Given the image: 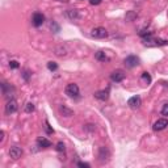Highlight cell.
Listing matches in <instances>:
<instances>
[{
    "instance_id": "6da1fadb",
    "label": "cell",
    "mask_w": 168,
    "mask_h": 168,
    "mask_svg": "<svg viewBox=\"0 0 168 168\" xmlns=\"http://www.w3.org/2000/svg\"><path fill=\"white\" fill-rule=\"evenodd\" d=\"M91 36L93 37V38H107L108 37V30L105 28H102V26H96V28H93L91 30Z\"/></svg>"
},
{
    "instance_id": "7a4b0ae2",
    "label": "cell",
    "mask_w": 168,
    "mask_h": 168,
    "mask_svg": "<svg viewBox=\"0 0 168 168\" xmlns=\"http://www.w3.org/2000/svg\"><path fill=\"white\" fill-rule=\"evenodd\" d=\"M17 109H19L17 101L15 100V99H9V100L7 101V104H5V114L11 116V114H13V113L17 112Z\"/></svg>"
},
{
    "instance_id": "3957f363",
    "label": "cell",
    "mask_w": 168,
    "mask_h": 168,
    "mask_svg": "<svg viewBox=\"0 0 168 168\" xmlns=\"http://www.w3.org/2000/svg\"><path fill=\"white\" fill-rule=\"evenodd\" d=\"M64 92H66V95L70 96V97H78V96H79V87H78V84H75V83L67 84Z\"/></svg>"
},
{
    "instance_id": "277c9868",
    "label": "cell",
    "mask_w": 168,
    "mask_h": 168,
    "mask_svg": "<svg viewBox=\"0 0 168 168\" xmlns=\"http://www.w3.org/2000/svg\"><path fill=\"white\" fill-rule=\"evenodd\" d=\"M123 63H125V66L128 68H134L139 64V59H138V57H135V55H129L125 58Z\"/></svg>"
},
{
    "instance_id": "5b68a950",
    "label": "cell",
    "mask_w": 168,
    "mask_h": 168,
    "mask_svg": "<svg viewBox=\"0 0 168 168\" xmlns=\"http://www.w3.org/2000/svg\"><path fill=\"white\" fill-rule=\"evenodd\" d=\"M22 152H24L22 149L19 147V146H12L11 149H9V156H11L13 160L20 159V158L22 156Z\"/></svg>"
},
{
    "instance_id": "8992f818",
    "label": "cell",
    "mask_w": 168,
    "mask_h": 168,
    "mask_svg": "<svg viewBox=\"0 0 168 168\" xmlns=\"http://www.w3.org/2000/svg\"><path fill=\"white\" fill-rule=\"evenodd\" d=\"M43 21H45V16H43L42 13H40V12L33 13V16H32V24L36 26V28H38V26L42 25Z\"/></svg>"
},
{
    "instance_id": "52a82bcc",
    "label": "cell",
    "mask_w": 168,
    "mask_h": 168,
    "mask_svg": "<svg viewBox=\"0 0 168 168\" xmlns=\"http://www.w3.org/2000/svg\"><path fill=\"white\" fill-rule=\"evenodd\" d=\"M109 156H111V152H109L108 147H100V150H99V155H97L99 160H100L101 163H105V162H108Z\"/></svg>"
},
{
    "instance_id": "ba28073f",
    "label": "cell",
    "mask_w": 168,
    "mask_h": 168,
    "mask_svg": "<svg viewBox=\"0 0 168 168\" xmlns=\"http://www.w3.org/2000/svg\"><path fill=\"white\" fill-rule=\"evenodd\" d=\"M167 126H168V119L160 118V119H158V121H155V123L152 125V129L155 130V131H162V130H164Z\"/></svg>"
},
{
    "instance_id": "9c48e42d",
    "label": "cell",
    "mask_w": 168,
    "mask_h": 168,
    "mask_svg": "<svg viewBox=\"0 0 168 168\" xmlns=\"http://www.w3.org/2000/svg\"><path fill=\"white\" fill-rule=\"evenodd\" d=\"M128 105L131 109H138L140 105H142V99L139 97V96H133V97L129 99L128 101Z\"/></svg>"
},
{
    "instance_id": "30bf717a",
    "label": "cell",
    "mask_w": 168,
    "mask_h": 168,
    "mask_svg": "<svg viewBox=\"0 0 168 168\" xmlns=\"http://www.w3.org/2000/svg\"><path fill=\"white\" fill-rule=\"evenodd\" d=\"M111 79L114 83H119V81H122L123 79H125V72H123L122 70H116L111 74Z\"/></svg>"
},
{
    "instance_id": "8fae6325",
    "label": "cell",
    "mask_w": 168,
    "mask_h": 168,
    "mask_svg": "<svg viewBox=\"0 0 168 168\" xmlns=\"http://www.w3.org/2000/svg\"><path fill=\"white\" fill-rule=\"evenodd\" d=\"M1 92H3V95H4L5 97H11V96L13 95V92H15V88H13L11 84L3 81L1 83Z\"/></svg>"
},
{
    "instance_id": "7c38bea8",
    "label": "cell",
    "mask_w": 168,
    "mask_h": 168,
    "mask_svg": "<svg viewBox=\"0 0 168 168\" xmlns=\"http://www.w3.org/2000/svg\"><path fill=\"white\" fill-rule=\"evenodd\" d=\"M64 16L67 17L68 20H71V21H76V20L80 19V15H79V11L78 9H67L66 12H64Z\"/></svg>"
},
{
    "instance_id": "4fadbf2b",
    "label": "cell",
    "mask_w": 168,
    "mask_h": 168,
    "mask_svg": "<svg viewBox=\"0 0 168 168\" xmlns=\"http://www.w3.org/2000/svg\"><path fill=\"white\" fill-rule=\"evenodd\" d=\"M95 97L97 99V100H100V101H107L108 100V97H109V91L107 90H101V91H97L95 93Z\"/></svg>"
},
{
    "instance_id": "5bb4252c",
    "label": "cell",
    "mask_w": 168,
    "mask_h": 168,
    "mask_svg": "<svg viewBox=\"0 0 168 168\" xmlns=\"http://www.w3.org/2000/svg\"><path fill=\"white\" fill-rule=\"evenodd\" d=\"M68 53V49L66 46L60 45V46H57L55 49H54V54H55L57 57H66Z\"/></svg>"
},
{
    "instance_id": "9a60e30c",
    "label": "cell",
    "mask_w": 168,
    "mask_h": 168,
    "mask_svg": "<svg viewBox=\"0 0 168 168\" xmlns=\"http://www.w3.org/2000/svg\"><path fill=\"white\" fill-rule=\"evenodd\" d=\"M37 145H38L40 147H42V149H49V147H51V142L49 139L41 137V138L37 139Z\"/></svg>"
},
{
    "instance_id": "2e32d148",
    "label": "cell",
    "mask_w": 168,
    "mask_h": 168,
    "mask_svg": "<svg viewBox=\"0 0 168 168\" xmlns=\"http://www.w3.org/2000/svg\"><path fill=\"white\" fill-rule=\"evenodd\" d=\"M137 19H138V13H137L135 11H129V12H126V15H125V20H126L128 22L135 21Z\"/></svg>"
},
{
    "instance_id": "e0dca14e",
    "label": "cell",
    "mask_w": 168,
    "mask_h": 168,
    "mask_svg": "<svg viewBox=\"0 0 168 168\" xmlns=\"http://www.w3.org/2000/svg\"><path fill=\"white\" fill-rule=\"evenodd\" d=\"M59 112L64 116V117H71V116H74V111H72V109L64 107V105H60V107H59Z\"/></svg>"
},
{
    "instance_id": "ac0fdd59",
    "label": "cell",
    "mask_w": 168,
    "mask_h": 168,
    "mask_svg": "<svg viewBox=\"0 0 168 168\" xmlns=\"http://www.w3.org/2000/svg\"><path fill=\"white\" fill-rule=\"evenodd\" d=\"M95 58H96L97 60H100V62H108V60H109L108 55L104 53V51H97V53L95 54Z\"/></svg>"
},
{
    "instance_id": "d6986e66",
    "label": "cell",
    "mask_w": 168,
    "mask_h": 168,
    "mask_svg": "<svg viewBox=\"0 0 168 168\" xmlns=\"http://www.w3.org/2000/svg\"><path fill=\"white\" fill-rule=\"evenodd\" d=\"M50 29L53 30L54 33H59V32H60V26L58 25L55 21H51V22H50Z\"/></svg>"
},
{
    "instance_id": "ffe728a7",
    "label": "cell",
    "mask_w": 168,
    "mask_h": 168,
    "mask_svg": "<svg viewBox=\"0 0 168 168\" xmlns=\"http://www.w3.org/2000/svg\"><path fill=\"white\" fill-rule=\"evenodd\" d=\"M142 80L145 81L146 84L151 83V76H150V74L149 72H142Z\"/></svg>"
},
{
    "instance_id": "44dd1931",
    "label": "cell",
    "mask_w": 168,
    "mask_h": 168,
    "mask_svg": "<svg viewBox=\"0 0 168 168\" xmlns=\"http://www.w3.org/2000/svg\"><path fill=\"white\" fill-rule=\"evenodd\" d=\"M55 150H57L58 152H64V151H66V147H64V143H63V142H58V143H57Z\"/></svg>"
},
{
    "instance_id": "7402d4cb",
    "label": "cell",
    "mask_w": 168,
    "mask_h": 168,
    "mask_svg": "<svg viewBox=\"0 0 168 168\" xmlns=\"http://www.w3.org/2000/svg\"><path fill=\"white\" fill-rule=\"evenodd\" d=\"M47 68H49L50 71H57L58 70V64L55 63V62H49V63H47Z\"/></svg>"
},
{
    "instance_id": "603a6c76",
    "label": "cell",
    "mask_w": 168,
    "mask_h": 168,
    "mask_svg": "<svg viewBox=\"0 0 168 168\" xmlns=\"http://www.w3.org/2000/svg\"><path fill=\"white\" fill-rule=\"evenodd\" d=\"M25 112H26V113L34 112V104H33V102H28V104L25 105Z\"/></svg>"
},
{
    "instance_id": "cb8c5ba5",
    "label": "cell",
    "mask_w": 168,
    "mask_h": 168,
    "mask_svg": "<svg viewBox=\"0 0 168 168\" xmlns=\"http://www.w3.org/2000/svg\"><path fill=\"white\" fill-rule=\"evenodd\" d=\"M45 130H46L47 134H53V133H54V130H53V128L50 126L49 121H45Z\"/></svg>"
},
{
    "instance_id": "d4e9b609",
    "label": "cell",
    "mask_w": 168,
    "mask_h": 168,
    "mask_svg": "<svg viewBox=\"0 0 168 168\" xmlns=\"http://www.w3.org/2000/svg\"><path fill=\"white\" fill-rule=\"evenodd\" d=\"M9 67H11L12 70H16V68L20 67V64H19L17 60H9Z\"/></svg>"
},
{
    "instance_id": "484cf974",
    "label": "cell",
    "mask_w": 168,
    "mask_h": 168,
    "mask_svg": "<svg viewBox=\"0 0 168 168\" xmlns=\"http://www.w3.org/2000/svg\"><path fill=\"white\" fill-rule=\"evenodd\" d=\"M162 116L164 117H168V104H164L162 108Z\"/></svg>"
},
{
    "instance_id": "4316f807",
    "label": "cell",
    "mask_w": 168,
    "mask_h": 168,
    "mask_svg": "<svg viewBox=\"0 0 168 168\" xmlns=\"http://www.w3.org/2000/svg\"><path fill=\"white\" fill-rule=\"evenodd\" d=\"M29 75H30V72H29L28 70H25V71H24V72H22V76H24V79H25L26 81L29 80Z\"/></svg>"
},
{
    "instance_id": "83f0119b",
    "label": "cell",
    "mask_w": 168,
    "mask_h": 168,
    "mask_svg": "<svg viewBox=\"0 0 168 168\" xmlns=\"http://www.w3.org/2000/svg\"><path fill=\"white\" fill-rule=\"evenodd\" d=\"M101 1L102 0H90V3L92 5H99V4H101Z\"/></svg>"
},
{
    "instance_id": "f1b7e54d",
    "label": "cell",
    "mask_w": 168,
    "mask_h": 168,
    "mask_svg": "<svg viewBox=\"0 0 168 168\" xmlns=\"http://www.w3.org/2000/svg\"><path fill=\"white\" fill-rule=\"evenodd\" d=\"M4 135H5V133L1 130V131H0V142H1V143H4V139H5Z\"/></svg>"
},
{
    "instance_id": "f546056e",
    "label": "cell",
    "mask_w": 168,
    "mask_h": 168,
    "mask_svg": "<svg viewBox=\"0 0 168 168\" xmlns=\"http://www.w3.org/2000/svg\"><path fill=\"white\" fill-rule=\"evenodd\" d=\"M78 166L79 167H90V164H88V163H83V162H80V163H78Z\"/></svg>"
},
{
    "instance_id": "4dcf8cb0",
    "label": "cell",
    "mask_w": 168,
    "mask_h": 168,
    "mask_svg": "<svg viewBox=\"0 0 168 168\" xmlns=\"http://www.w3.org/2000/svg\"><path fill=\"white\" fill-rule=\"evenodd\" d=\"M57 1H59V3H64V4H67V3H70V0H57Z\"/></svg>"
}]
</instances>
